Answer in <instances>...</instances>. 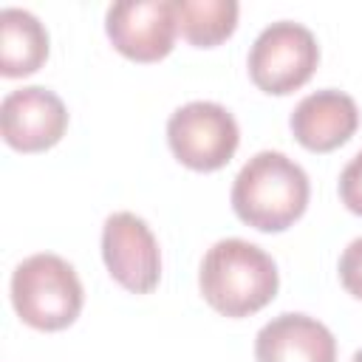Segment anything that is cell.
Listing matches in <instances>:
<instances>
[{
    "instance_id": "6da1fadb",
    "label": "cell",
    "mask_w": 362,
    "mask_h": 362,
    "mask_svg": "<svg viewBox=\"0 0 362 362\" xmlns=\"http://www.w3.org/2000/svg\"><path fill=\"white\" fill-rule=\"evenodd\" d=\"M198 286L204 300L223 317H249L269 305L277 294V263L257 243L223 238L212 243L201 260Z\"/></svg>"
},
{
    "instance_id": "7a4b0ae2",
    "label": "cell",
    "mask_w": 362,
    "mask_h": 362,
    "mask_svg": "<svg viewBox=\"0 0 362 362\" xmlns=\"http://www.w3.org/2000/svg\"><path fill=\"white\" fill-rule=\"evenodd\" d=\"M308 195V175L294 158L280 150H260L235 175L229 198L243 223L260 232H283L305 212Z\"/></svg>"
},
{
    "instance_id": "3957f363",
    "label": "cell",
    "mask_w": 362,
    "mask_h": 362,
    "mask_svg": "<svg viewBox=\"0 0 362 362\" xmlns=\"http://www.w3.org/2000/svg\"><path fill=\"white\" fill-rule=\"evenodd\" d=\"M11 303L25 325L37 331H62L79 317L85 291L68 260L37 252L17 263L11 274Z\"/></svg>"
},
{
    "instance_id": "277c9868",
    "label": "cell",
    "mask_w": 362,
    "mask_h": 362,
    "mask_svg": "<svg viewBox=\"0 0 362 362\" xmlns=\"http://www.w3.org/2000/svg\"><path fill=\"white\" fill-rule=\"evenodd\" d=\"M320 62V45L311 28L294 20H277L266 25L249 48L252 82L274 96H286L303 88Z\"/></svg>"
},
{
    "instance_id": "5b68a950",
    "label": "cell",
    "mask_w": 362,
    "mask_h": 362,
    "mask_svg": "<svg viewBox=\"0 0 362 362\" xmlns=\"http://www.w3.org/2000/svg\"><path fill=\"white\" fill-rule=\"evenodd\" d=\"M240 141L235 116L218 102H187L167 119V144L173 156L198 173H212L229 164Z\"/></svg>"
},
{
    "instance_id": "8992f818",
    "label": "cell",
    "mask_w": 362,
    "mask_h": 362,
    "mask_svg": "<svg viewBox=\"0 0 362 362\" xmlns=\"http://www.w3.org/2000/svg\"><path fill=\"white\" fill-rule=\"evenodd\" d=\"M102 260L110 277L133 294H147L158 286L161 277L158 240L150 232L147 221L133 212H113L105 218Z\"/></svg>"
},
{
    "instance_id": "52a82bcc",
    "label": "cell",
    "mask_w": 362,
    "mask_h": 362,
    "mask_svg": "<svg viewBox=\"0 0 362 362\" xmlns=\"http://www.w3.org/2000/svg\"><path fill=\"white\" fill-rule=\"evenodd\" d=\"M105 31L119 54L136 62H156L173 51L175 42V3L173 0H122L105 11Z\"/></svg>"
},
{
    "instance_id": "ba28073f",
    "label": "cell",
    "mask_w": 362,
    "mask_h": 362,
    "mask_svg": "<svg viewBox=\"0 0 362 362\" xmlns=\"http://www.w3.org/2000/svg\"><path fill=\"white\" fill-rule=\"evenodd\" d=\"M68 127L65 102L42 88L25 85L3 96L0 102V130L8 147L20 153H42L54 147Z\"/></svg>"
},
{
    "instance_id": "9c48e42d",
    "label": "cell",
    "mask_w": 362,
    "mask_h": 362,
    "mask_svg": "<svg viewBox=\"0 0 362 362\" xmlns=\"http://www.w3.org/2000/svg\"><path fill=\"white\" fill-rule=\"evenodd\" d=\"M356 124H359L356 102L337 88H322L308 93L305 99L297 102L288 119L294 139L311 153H331L342 147L356 133Z\"/></svg>"
},
{
    "instance_id": "30bf717a",
    "label": "cell",
    "mask_w": 362,
    "mask_h": 362,
    "mask_svg": "<svg viewBox=\"0 0 362 362\" xmlns=\"http://www.w3.org/2000/svg\"><path fill=\"white\" fill-rule=\"evenodd\" d=\"M257 362H337V339L320 320L286 311L269 320L255 337Z\"/></svg>"
},
{
    "instance_id": "8fae6325",
    "label": "cell",
    "mask_w": 362,
    "mask_h": 362,
    "mask_svg": "<svg viewBox=\"0 0 362 362\" xmlns=\"http://www.w3.org/2000/svg\"><path fill=\"white\" fill-rule=\"evenodd\" d=\"M48 59V31L25 8L0 11V74L6 79L28 76Z\"/></svg>"
},
{
    "instance_id": "7c38bea8",
    "label": "cell",
    "mask_w": 362,
    "mask_h": 362,
    "mask_svg": "<svg viewBox=\"0 0 362 362\" xmlns=\"http://www.w3.org/2000/svg\"><path fill=\"white\" fill-rule=\"evenodd\" d=\"M175 23L184 40L198 48H209L223 42L235 25L240 6L235 0H173Z\"/></svg>"
},
{
    "instance_id": "4fadbf2b",
    "label": "cell",
    "mask_w": 362,
    "mask_h": 362,
    "mask_svg": "<svg viewBox=\"0 0 362 362\" xmlns=\"http://www.w3.org/2000/svg\"><path fill=\"white\" fill-rule=\"evenodd\" d=\"M339 280L348 294L362 300V238H354L339 257Z\"/></svg>"
},
{
    "instance_id": "5bb4252c",
    "label": "cell",
    "mask_w": 362,
    "mask_h": 362,
    "mask_svg": "<svg viewBox=\"0 0 362 362\" xmlns=\"http://www.w3.org/2000/svg\"><path fill=\"white\" fill-rule=\"evenodd\" d=\"M339 198L354 215H362V150L339 173Z\"/></svg>"
},
{
    "instance_id": "9a60e30c",
    "label": "cell",
    "mask_w": 362,
    "mask_h": 362,
    "mask_svg": "<svg viewBox=\"0 0 362 362\" xmlns=\"http://www.w3.org/2000/svg\"><path fill=\"white\" fill-rule=\"evenodd\" d=\"M351 362H362V348H359V351L354 354V359H351Z\"/></svg>"
}]
</instances>
